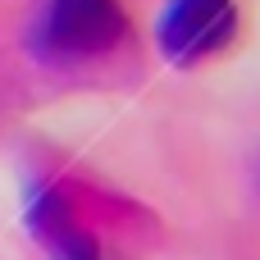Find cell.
Masks as SVG:
<instances>
[{"mask_svg":"<svg viewBox=\"0 0 260 260\" xmlns=\"http://www.w3.org/2000/svg\"><path fill=\"white\" fill-rule=\"evenodd\" d=\"M133 37L123 0H41L27 27L32 55L50 69H82L110 59Z\"/></svg>","mask_w":260,"mask_h":260,"instance_id":"cell-1","label":"cell"},{"mask_svg":"<svg viewBox=\"0 0 260 260\" xmlns=\"http://www.w3.org/2000/svg\"><path fill=\"white\" fill-rule=\"evenodd\" d=\"M242 32L238 0H165L155 18V46L174 69L219 59Z\"/></svg>","mask_w":260,"mask_h":260,"instance_id":"cell-2","label":"cell"},{"mask_svg":"<svg viewBox=\"0 0 260 260\" xmlns=\"http://www.w3.org/2000/svg\"><path fill=\"white\" fill-rule=\"evenodd\" d=\"M27 233L32 242L50 260H110V251L101 247L96 229L87 224L78 197L55 183V178H37L27 183V206H23Z\"/></svg>","mask_w":260,"mask_h":260,"instance_id":"cell-3","label":"cell"}]
</instances>
